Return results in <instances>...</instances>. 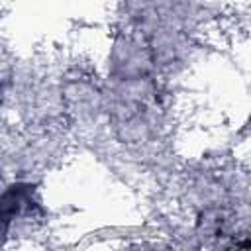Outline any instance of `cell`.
Here are the masks:
<instances>
[{
    "label": "cell",
    "mask_w": 251,
    "mask_h": 251,
    "mask_svg": "<svg viewBox=\"0 0 251 251\" xmlns=\"http://www.w3.org/2000/svg\"><path fill=\"white\" fill-rule=\"evenodd\" d=\"M31 188L33 186H29V184H16V186H10L0 196V235L6 233L12 218L22 210V204H25L29 200Z\"/></svg>",
    "instance_id": "6da1fadb"
},
{
    "label": "cell",
    "mask_w": 251,
    "mask_h": 251,
    "mask_svg": "<svg viewBox=\"0 0 251 251\" xmlns=\"http://www.w3.org/2000/svg\"><path fill=\"white\" fill-rule=\"evenodd\" d=\"M0 90H2V86H0Z\"/></svg>",
    "instance_id": "7a4b0ae2"
}]
</instances>
